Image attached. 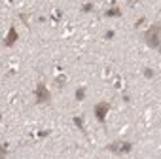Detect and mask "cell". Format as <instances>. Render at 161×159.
<instances>
[{"instance_id":"10","label":"cell","mask_w":161,"mask_h":159,"mask_svg":"<svg viewBox=\"0 0 161 159\" xmlns=\"http://www.w3.org/2000/svg\"><path fill=\"white\" fill-rule=\"evenodd\" d=\"M142 74H144V78H146V80H154V76H155V72H154V70H152L150 66L142 68Z\"/></svg>"},{"instance_id":"13","label":"cell","mask_w":161,"mask_h":159,"mask_svg":"<svg viewBox=\"0 0 161 159\" xmlns=\"http://www.w3.org/2000/svg\"><path fill=\"white\" fill-rule=\"evenodd\" d=\"M8 155V144H0V159H6Z\"/></svg>"},{"instance_id":"2","label":"cell","mask_w":161,"mask_h":159,"mask_svg":"<svg viewBox=\"0 0 161 159\" xmlns=\"http://www.w3.org/2000/svg\"><path fill=\"white\" fill-rule=\"evenodd\" d=\"M106 150H110L116 155H127L129 152L133 150V142H129V140H117V142L108 144V146H106Z\"/></svg>"},{"instance_id":"5","label":"cell","mask_w":161,"mask_h":159,"mask_svg":"<svg viewBox=\"0 0 161 159\" xmlns=\"http://www.w3.org/2000/svg\"><path fill=\"white\" fill-rule=\"evenodd\" d=\"M17 40H19V32H17L15 25H12L8 29L6 36H4V45H6V48H13V45L17 44Z\"/></svg>"},{"instance_id":"3","label":"cell","mask_w":161,"mask_h":159,"mask_svg":"<svg viewBox=\"0 0 161 159\" xmlns=\"http://www.w3.org/2000/svg\"><path fill=\"white\" fill-rule=\"evenodd\" d=\"M34 99L38 104H49V100H51V93H49V89L44 82H40L34 89Z\"/></svg>"},{"instance_id":"11","label":"cell","mask_w":161,"mask_h":159,"mask_svg":"<svg viewBox=\"0 0 161 159\" xmlns=\"http://www.w3.org/2000/svg\"><path fill=\"white\" fill-rule=\"evenodd\" d=\"M93 10H95V4H93V2H85V4H82V11H83V14H91Z\"/></svg>"},{"instance_id":"19","label":"cell","mask_w":161,"mask_h":159,"mask_svg":"<svg viewBox=\"0 0 161 159\" xmlns=\"http://www.w3.org/2000/svg\"><path fill=\"white\" fill-rule=\"evenodd\" d=\"M110 74H112V66H106V68H104V76H106V78H108Z\"/></svg>"},{"instance_id":"15","label":"cell","mask_w":161,"mask_h":159,"mask_svg":"<svg viewBox=\"0 0 161 159\" xmlns=\"http://www.w3.org/2000/svg\"><path fill=\"white\" fill-rule=\"evenodd\" d=\"M146 21H148L146 17H140V19H136V21H135V29H142Z\"/></svg>"},{"instance_id":"7","label":"cell","mask_w":161,"mask_h":159,"mask_svg":"<svg viewBox=\"0 0 161 159\" xmlns=\"http://www.w3.org/2000/svg\"><path fill=\"white\" fill-rule=\"evenodd\" d=\"M72 123L78 127V131H82L83 134L87 133V129H85V121H83V116H72Z\"/></svg>"},{"instance_id":"18","label":"cell","mask_w":161,"mask_h":159,"mask_svg":"<svg viewBox=\"0 0 161 159\" xmlns=\"http://www.w3.org/2000/svg\"><path fill=\"white\" fill-rule=\"evenodd\" d=\"M121 100L125 102V104H129V102H131V97H129L127 93H121Z\"/></svg>"},{"instance_id":"1","label":"cell","mask_w":161,"mask_h":159,"mask_svg":"<svg viewBox=\"0 0 161 159\" xmlns=\"http://www.w3.org/2000/svg\"><path fill=\"white\" fill-rule=\"evenodd\" d=\"M161 27H159V23H154L152 27H150L144 34V40L148 44V48H152V49H159V45H161Z\"/></svg>"},{"instance_id":"4","label":"cell","mask_w":161,"mask_h":159,"mask_svg":"<svg viewBox=\"0 0 161 159\" xmlns=\"http://www.w3.org/2000/svg\"><path fill=\"white\" fill-rule=\"evenodd\" d=\"M93 112H95V118H97V121L104 125V123H106V116H108V112H110V102H106V100L97 102V104H95V108H93Z\"/></svg>"},{"instance_id":"16","label":"cell","mask_w":161,"mask_h":159,"mask_svg":"<svg viewBox=\"0 0 161 159\" xmlns=\"http://www.w3.org/2000/svg\"><path fill=\"white\" fill-rule=\"evenodd\" d=\"M116 38V30H106L104 32V40H114Z\"/></svg>"},{"instance_id":"6","label":"cell","mask_w":161,"mask_h":159,"mask_svg":"<svg viewBox=\"0 0 161 159\" xmlns=\"http://www.w3.org/2000/svg\"><path fill=\"white\" fill-rule=\"evenodd\" d=\"M121 15H123V10L117 6H110L108 10H104V17H121Z\"/></svg>"},{"instance_id":"17","label":"cell","mask_w":161,"mask_h":159,"mask_svg":"<svg viewBox=\"0 0 161 159\" xmlns=\"http://www.w3.org/2000/svg\"><path fill=\"white\" fill-rule=\"evenodd\" d=\"M114 87H116V89H120V91L123 89V80H121L120 76H117V78H116V82H114Z\"/></svg>"},{"instance_id":"8","label":"cell","mask_w":161,"mask_h":159,"mask_svg":"<svg viewBox=\"0 0 161 159\" xmlns=\"http://www.w3.org/2000/svg\"><path fill=\"white\" fill-rule=\"evenodd\" d=\"M85 95H87V87H85V85L78 87V89H76V93H74V97H76L78 102H83V100H85Z\"/></svg>"},{"instance_id":"9","label":"cell","mask_w":161,"mask_h":159,"mask_svg":"<svg viewBox=\"0 0 161 159\" xmlns=\"http://www.w3.org/2000/svg\"><path fill=\"white\" fill-rule=\"evenodd\" d=\"M67 82H68V78L64 76V74H57V78H55V83H57L59 87H64V85H67Z\"/></svg>"},{"instance_id":"14","label":"cell","mask_w":161,"mask_h":159,"mask_svg":"<svg viewBox=\"0 0 161 159\" xmlns=\"http://www.w3.org/2000/svg\"><path fill=\"white\" fill-rule=\"evenodd\" d=\"M29 17H30V14H19V19L23 21L25 27H30V25H29Z\"/></svg>"},{"instance_id":"12","label":"cell","mask_w":161,"mask_h":159,"mask_svg":"<svg viewBox=\"0 0 161 159\" xmlns=\"http://www.w3.org/2000/svg\"><path fill=\"white\" fill-rule=\"evenodd\" d=\"M61 17H63V14H61L59 10H55V11H53V15L49 17V21H51V23H59V21H61Z\"/></svg>"}]
</instances>
